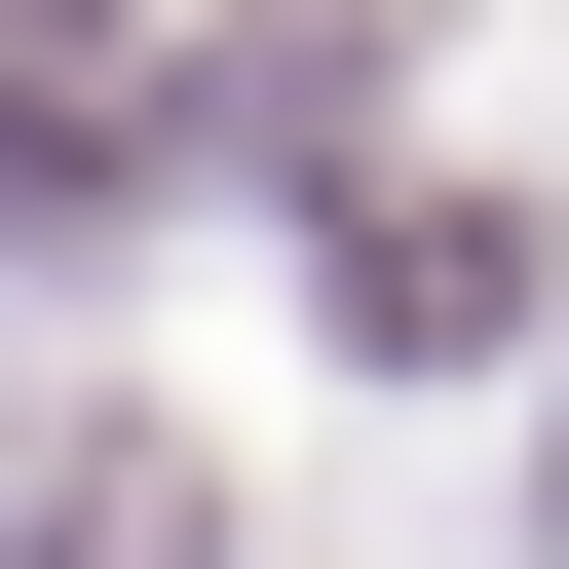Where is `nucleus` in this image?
Returning a JSON list of instances; mask_svg holds the SVG:
<instances>
[{
    "label": "nucleus",
    "mask_w": 569,
    "mask_h": 569,
    "mask_svg": "<svg viewBox=\"0 0 569 569\" xmlns=\"http://www.w3.org/2000/svg\"><path fill=\"white\" fill-rule=\"evenodd\" d=\"M418 39H456V0H266V77H418Z\"/></svg>",
    "instance_id": "nucleus-4"
},
{
    "label": "nucleus",
    "mask_w": 569,
    "mask_h": 569,
    "mask_svg": "<svg viewBox=\"0 0 569 569\" xmlns=\"http://www.w3.org/2000/svg\"><path fill=\"white\" fill-rule=\"evenodd\" d=\"M114 39H152V0H0V152H77V114H114Z\"/></svg>",
    "instance_id": "nucleus-3"
},
{
    "label": "nucleus",
    "mask_w": 569,
    "mask_h": 569,
    "mask_svg": "<svg viewBox=\"0 0 569 569\" xmlns=\"http://www.w3.org/2000/svg\"><path fill=\"white\" fill-rule=\"evenodd\" d=\"M0 569H228V456H190V418H114V380H77V418H39V456H0Z\"/></svg>",
    "instance_id": "nucleus-2"
},
{
    "label": "nucleus",
    "mask_w": 569,
    "mask_h": 569,
    "mask_svg": "<svg viewBox=\"0 0 569 569\" xmlns=\"http://www.w3.org/2000/svg\"><path fill=\"white\" fill-rule=\"evenodd\" d=\"M342 342H380V380H493V342H531V190H456V152L380 190V152H342Z\"/></svg>",
    "instance_id": "nucleus-1"
}]
</instances>
